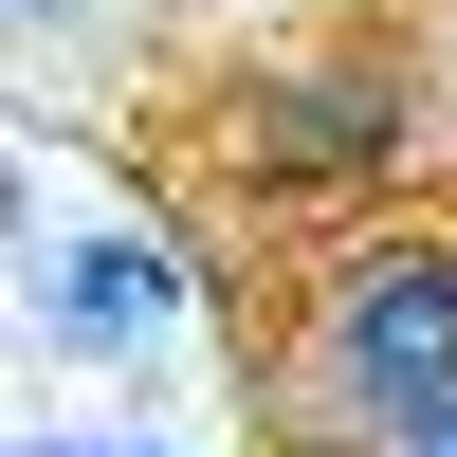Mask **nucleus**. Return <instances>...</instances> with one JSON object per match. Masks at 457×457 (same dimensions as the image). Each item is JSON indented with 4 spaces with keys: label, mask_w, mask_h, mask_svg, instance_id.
<instances>
[{
    "label": "nucleus",
    "mask_w": 457,
    "mask_h": 457,
    "mask_svg": "<svg viewBox=\"0 0 457 457\" xmlns=\"http://www.w3.org/2000/svg\"><path fill=\"white\" fill-rule=\"evenodd\" d=\"M439 403H457V256L439 238L329 256L293 329V439H421Z\"/></svg>",
    "instance_id": "f257e3e1"
},
{
    "label": "nucleus",
    "mask_w": 457,
    "mask_h": 457,
    "mask_svg": "<svg viewBox=\"0 0 457 457\" xmlns=\"http://www.w3.org/2000/svg\"><path fill=\"white\" fill-rule=\"evenodd\" d=\"M37 312H55V348H146V329L183 312V256L146 238V220H92V238L55 256V293H37Z\"/></svg>",
    "instance_id": "f03ea898"
},
{
    "label": "nucleus",
    "mask_w": 457,
    "mask_h": 457,
    "mask_svg": "<svg viewBox=\"0 0 457 457\" xmlns=\"http://www.w3.org/2000/svg\"><path fill=\"white\" fill-rule=\"evenodd\" d=\"M385 457H457V403H439V421H421V439H385Z\"/></svg>",
    "instance_id": "7ed1b4c3"
},
{
    "label": "nucleus",
    "mask_w": 457,
    "mask_h": 457,
    "mask_svg": "<svg viewBox=\"0 0 457 457\" xmlns=\"http://www.w3.org/2000/svg\"><path fill=\"white\" fill-rule=\"evenodd\" d=\"M37 19H73V0H37Z\"/></svg>",
    "instance_id": "20e7f679"
},
{
    "label": "nucleus",
    "mask_w": 457,
    "mask_h": 457,
    "mask_svg": "<svg viewBox=\"0 0 457 457\" xmlns=\"http://www.w3.org/2000/svg\"><path fill=\"white\" fill-rule=\"evenodd\" d=\"M37 457H73V439H37Z\"/></svg>",
    "instance_id": "39448f33"
}]
</instances>
